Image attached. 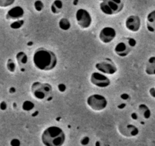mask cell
Segmentation results:
<instances>
[{
	"instance_id": "18",
	"label": "cell",
	"mask_w": 155,
	"mask_h": 146,
	"mask_svg": "<svg viewBox=\"0 0 155 146\" xmlns=\"http://www.w3.org/2000/svg\"><path fill=\"white\" fill-rule=\"evenodd\" d=\"M62 7H63V3H62L61 0H55L54 2H53V4L51 5L50 9H51L52 13H53V14H58L61 11Z\"/></svg>"
},
{
	"instance_id": "2",
	"label": "cell",
	"mask_w": 155,
	"mask_h": 146,
	"mask_svg": "<svg viewBox=\"0 0 155 146\" xmlns=\"http://www.w3.org/2000/svg\"><path fill=\"white\" fill-rule=\"evenodd\" d=\"M65 138L64 131L56 126L46 128L41 135V141L44 146H62Z\"/></svg>"
},
{
	"instance_id": "8",
	"label": "cell",
	"mask_w": 155,
	"mask_h": 146,
	"mask_svg": "<svg viewBox=\"0 0 155 146\" xmlns=\"http://www.w3.org/2000/svg\"><path fill=\"white\" fill-rule=\"evenodd\" d=\"M95 68L98 71L104 73L105 75H113L117 71L116 64L108 58H106L96 63Z\"/></svg>"
},
{
	"instance_id": "14",
	"label": "cell",
	"mask_w": 155,
	"mask_h": 146,
	"mask_svg": "<svg viewBox=\"0 0 155 146\" xmlns=\"http://www.w3.org/2000/svg\"><path fill=\"white\" fill-rule=\"evenodd\" d=\"M147 29L150 32L155 31V10H153L148 13L147 15Z\"/></svg>"
},
{
	"instance_id": "7",
	"label": "cell",
	"mask_w": 155,
	"mask_h": 146,
	"mask_svg": "<svg viewBox=\"0 0 155 146\" xmlns=\"http://www.w3.org/2000/svg\"><path fill=\"white\" fill-rule=\"evenodd\" d=\"M75 19L78 25L81 29H87L92 24V18L90 12L84 8L78 9L75 13Z\"/></svg>"
},
{
	"instance_id": "29",
	"label": "cell",
	"mask_w": 155,
	"mask_h": 146,
	"mask_svg": "<svg viewBox=\"0 0 155 146\" xmlns=\"http://www.w3.org/2000/svg\"><path fill=\"white\" fill-rule=\"evenodd\" d=\"M132 118L135 119V120H137V119H138V116L136 115V114H132Z\"/></svg>"
},
{
	"instance_id": "17",
	"label": "cell",
	"mask_w": 155,
	"mask_h": 146,
	"mask_svg": "<svg viewBox=\"0 0 155 146\" xmlns=\"http://www.w3.org/2000/svg\"><path fill=\"white\" fill-rule=\"evenodd\" d=\"M16 60L19 66L22 68L28 63V56L25 52H18L16 54Z\"/></svg>"
},
{
	"instance_id": "9",
	"label": "cell",
	"mask_w": 155,
	"mask_h": 146,
	"mask_svg": "<svg viewBox=\"0 0 155 146\" xmlns=\"http://www.w3.org/2000/svg\"><path fill=\"white\" fill-rule=\"evenodd\" d=\"M90 81L93 85L100 88H105L109 87L111 83L110 78L105 74L100 71H94L92 73L90 77Z\"/></svg>"
},
{
	"instance_id": "26",
	"label": "cell",
	"mask_w": 155,
	"mask_h": 146,
	"mask_svg": "<svg viewBox=\"0 0 155 146\" xmlns=\"http://www.w3.org/2000/svg\"><path fill=\"white\" fill-rule=\"evenodd\" d=\"M89 141H89L88 137H84V138L81 139V144H82V145H87V144L89 143Z\"/></svg>"
},
{
	"instance_id": "20",
	"label": "cell",
	"mask_w": 155,
	"mask_h": 146,
	"mask_svg": "<svg viewBox=\"0 0 155 146\" xmlns=\"http://www.w3.org/2000/svg\"><path fill=\"white\" fill-rule=\"evenodd\" d=\"M6 67L8 71L11 73H14L16 70V64L12 59H8L6 62Z\"/></svg>"
},
{
	"instance_id": "5",
	"label": "cell",
	"mask_w": 155,
	"mask_h": 146,
	"mask_svg": "<svg viewBox=\"0 0 155 146\" xmlns=\"http://www.w3.org/2000/svg\"><path fill=\"white\" fill-rule=\"evenodd\" d=\"M87 104L92 111L99 112L107 108L108 105V101L107 98L103 95L94 94V95H90L87 98Z\"/></svg>"
},
{
	"instance_id": "4",
	"label": "cell",
	"mask_w": 155,
	"mask_h": 146,
	"mask_svg": "<svg viewBox=\"0 0 155 146\" xmlns=\"http://www.w3.org/2000/svg\"><path fill=\"white\" fill-rule=\"evenodd\" d=\"M124 8L122 0H107L100 3V9L107 15H114L121 12Z\"/></svg>"
},
{
	"instance_id": "11",
	"label": "cell",
	"mask_w": 155,
	"mask_h": 146,
	"mask_svg": "<svg viewBox=\"0 0 155 146\" xmlns=\"http://www.w3.org/2000/svg\"><path fill=\"white\" fill-rule=\"evenodd\" d=\"M126 29L130 32H138L141 26V18L137 15H130L126 19L125 22Z\"/></svg>"
},
{
	"instance_id": "23",
	"label": "cell",
	"mask_w": 155,
	"mask_h": 146,
	"mask_svg": "<svg viewBox=\"0 0 155 146\" xmlns=\"http://www.w3.org/2000/svg\"><path fill=\"white\" fill-rule=\"evenodd\" d=\"M24 22H25L24 20H21V19L16 20L15 22H14L13 23L11 24L10 27H11L12 28H13V29H18V28H20L21 27L24 25Z\"/></svg>"
},
{
	"instance_id": "13",
	"label": "cell",
	"mask_w": 155,
	"mask_h": 146,
	"mask_svg": "<svg viewBox=\"0 0 155 146\" xmlns=\"http://www.w3.org/2000/svg\"><path fill=\"white\" fill-rule=\"evenodd\" d=\"M145 73L148 75H155V56H150L145 65Z\"/></svg>"
},
{
	"instance_id": "12",
	"label": "cell",
	"mask_w": 155,
	"mask_h": 146,
	"mask_svg": "<svg viewBox=\"0 0 155 146\" xmlns=\"http://www.w3.org/2000/svg\"><path fill=\"white\" fill-rule=\"evenodd\" d=\"M25 15V11L21 6H15L10 8L5 15V18L7 20H19Z\"/></svg>"
},
{
	"instance_id": "1",
	"label": "cell",
	"mask_w": 155,
	"mask_h": 146,
	"mask_svg": "<svg viewBox=\"0 0 155 146\" xmlns=\"http://www.w3.org/2000/svg\"><path fill=\"white\" fill-rule=\"evenodd\" d=\"M33 62L37 69L48 71L56 68L57 65V58L53 51L41 47L34 51Z\"/></svg>"
},
{
	"instance_id": "30",
	"label": "cell",
	"mask_w": 155,
	"mask_h": 146,
	"mask_svg": "<svg viewBox=\"0 0 155 146\" xmlns=\"http://www.w3.org/2000/svg\"><path fill=\"white\" fill-rule=\"evenodd\" d=\"M99 1H100V2H104V1H107V0H99Z\"/></svg>"
},
{
	"instance_id": "22",
	"label": "cell",
	"mask_w": 155,
	"mask_h": 146,
	"mask_svg": "<svg viewBox=\"0 0 155 146\" xmlns=\"http://www.w3.org/2000/svg\"><path fill=\"white\" fill-rule=\"evenodd\" d=\"M34 5V8H35V10L37 12H41L44 8V3H43V2L41 1V0H37V1H35Z\"/></svg>"
},
{
	"instance_id": "25",
	"label": "cell",
	"mask_w": 155,
	"mask_h": 146,
	"mask_svg": "<svg viewBox=\"0 0 155 146\" xmlns=\"http://www.w3.org/2000/svg\"><path fill=\"white\" fill-rule=\"evenodd\" d=\"M95 146H110V144L104 141H97L95 143Z\"/></svg>"
},
{
	"instance_id": "6",
	"label": "cell",
	"mask_w": 155,
	"mask_h": 146,
	"mask_svg": "<svg viewBox=\"0 0 155 146\" xmlns=\"http://www.w3.org/2000/svg\"><path fill=\"white\" fill-rule=\"evenodd\" d=\"M135 44L136 41L132 38H124L116 44L114 48V52L118 56L125 57L130 53Z\"/></svg>"
},
{
	"instance_id": "10",
	"label": "cell",
	"mask_w": 155,
	"mask_h": 146,
	"mask_svg": "<svg viewBox=\"0 0 155 146\" xmlns=\"http://www.w3.org/2000/svg\"><path fill=\"white\" fill-rule=\"evenodd\" d=\"M116 37V31L112 27H104L99 33V39L103 44H110Z\"/></svg>"
},
{
	"instance_id": "15",
	"label": "cell",
	"mask_w": 155,
	"mask_h": 146,
	"mask_svg": "<svg viewBox=\"0 0 155 146\" xmlns=\"http://www.w3.org/2000/svg\"><path fill=\"white\" fill-rule=\"evenodd\" d=\"M123 135H126V136H136L139 133V130L135 126L132 124H128L126 126V129H124V131H122Z\"/></svg>"
},
{
	"instance_id": "3",
	"label": "cell",
	"mask_w": 155,
	"mask_h": 146,
	"mask_svg": "<svg viewBox=\"0 0 155 146\" xmlns=\"http://www.w3.org/2000/svg\"><path fill=\"white\" fill-rule=\"evenodd\" d=\"M53 88L49 83L35 81L31 85V91L33 97L39 101H44L50 96Z\"/></svg>"
},
{
	"instance_id": "24",
	"label": "cell",
	"mask_w": 155,
	"mask_h": 146,
	"mask_svg": "<svg viewBox=\"0 0 155 146\" xmlns=\"http://www.w3.org/2000/svg\"><path fill=\"white\" fill-rule=\"evenodd\" d=\"M10 144H11V146H20L21 143L18 139H17V138H14V139H12L11 141Z\"/></svg>"
},
{
	"instance_id": "28",
	"label": "cell",
	"mask_w": 155,
	"mask_h": 146,
	"mask_svg": "<svg viewBox=\"0 0 155 146\" xmlns=\"http://www.w3.org/2000/svg\"><path fill=\"white\" fill-rule=\"evenodd\" d=\"M149 94H150V95L152 97V98H155V88L154 87L150 88L149 89Z\"/></svg>"
},
{
	"instance_id": "19",
	"label": "cell",
	"mask_w": 155,
	"mask_h": 146,
	"mask_svg": "<svg viewBox=\"0 0 155 146\" xmlns=\"http://www.w3.org/2000/svg\"><path fill=\"white\" fill-rule=\"evenodd\" d=\"M59 26L63 31H68L71 28V24H70L69 21L68 19L65 18H62L59 20Z\"/></svg>"
},
{
	"instance_id": "27",
	"label": "cell",
	"mask_w": 155,
	"mask_h": 146,
	"mask_svg": "<svg viewBox=\"0 0 155 146\" xmlns=\"http://www.w3.org/2000/svg\"><path fill=\"white\" fill-rule=\"evenodd\" d=\"M7 108V104L5 101H2V102L0 103V109L2 110V111H5Z\"/></svg>"
},
{
	"instance_id": "21",
	"label": "cell",
	"mask_w": 155,
	"mask_h": 146,
	"mask_svg": "<svg viewBox=\"0 0 155 146\" xmlns=\"http://www.w3.org/2000/svg\"><path fill=\"white\" fill-rule=\"evenodd\" d=\"M15 0H0V8H7L15 3Z\"/></svg>"
},
{
	"instance_id": "16",
	"label": "cell",
	"mask_w": 155,
	"mask_h": 146,
	"mask_svg": "<svg viewBox=\"0 0 155 146\" xmlns=\"http://www.w3.org/2000/svg\"><path fill=\"white\" fill-rule=\"evenodd\" d=\"M138 111H139L140 115L146 120H148L151 116V112H150V109L144 104H141L138 106Z\"/></svg>"
}]
</instances>
